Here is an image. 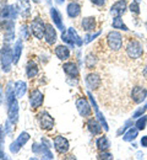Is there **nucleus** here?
<instances>
[{"label":"nucleus","instance_id":"f257e3e1","mask_svg":"<svg viewBox=\"0 0 147 160\" xmlns=\"http://www.w3.org/2000/svg\"><path fill=\"white\" fill-rule=\"evenodd\" d=\"M19 9L14 5H5L0 10V28L2 30H10L14 28L15 20L17 18Z\"/></svg>","mask_w":147,"mask_h":160},{"label":"nucleus","instance_id":"f03ea898","mask_svg":"<svg viewBox=\"0 0 147 160\" xmlns=\"http://www.w3.org/2000/svg\"><path fill=\"white\" fill-rule=\"evenodd\" d=\"M14 63L12 51L9 46V43H5L4 47L0 49V64L4 73H9L11 70V64Z\"/></svg>","mask_w":147,"mask_h":160},{"label":"nucleus","instance_id":"7ed1b4c3","mask_svg":"<svg viewBox=\"0 0 147 160\" xmlns=\"http://www.w3.org/2000/svg\"><path fill=\"white\" fill-rule=\"evenodd\" d=\"M123 42H124V37L119 31H110L107 35V46L110 51L113 52H118L123 48Z\"/></svg>","mask_w":147,"mask_h":160},{"label":"nucleus","instance_id":"20e7f679","mask_svg":"<svg viewBox=\"0 0 147 160\" xmlns=\"http://www.w3.org/2000/svg\"><path fill=\"white\" fill-rule=\"evenodd\" d=\"M126 56L131 59H139L144 56V47L137 40H129L125 46Z\"/></svg>","mask_w":147,"mask_h":160},{"label":"nucleus","instance_id":"39448f33","mask_svg":"<svg viewBox=\"0 0 147 160\" xmlns=\"http://www.w3.org/2000/svg\"><path fill=\"white\" fill-rule=\"evenodd\" d=\"M45 26H47V25L44 23V21H43L41 18H36L34 20L32 21V23H31V32H32V35H33L36 38H38V40L44 38Z\"/></svg>","mask_w":147,"mask_h":160},{"label":"nucleus","instance_id":"423d86ee","mask_svg":"<svg viewBox=\"0 0 147 160\" xmlns=\"http://www.w3.org/2000/svg\"><path fill=\"white\" fill-rule=\"evenodd\" d=\"M37 120H38V123H39V127L42 129H45V131H50L54 128V118L47 112V111H42L37 115Z\"/></svg>","mask_w":147,"mask_h":160},{"label":"nucleus","instance_id":"0eeeda50","mask_svg":"<svg viewBox=\"0 0 147 160\" xmlns=\"http://www.w3.org/2000/svg\"><path fill=\"white\" fill-rule=\"evenodd\" d=\"M87 96H88V99L91 101V106L93 107V110H94V113H96V117H97V120L101 122V124H102V127L104 128V131H109V126H108V123H107V121H105V117L104 115L99 111V107H98V105H97V101L96 99L93 98V95H92V92L91 91H88L87 92Z\"/></svg>","mask_w":147,"mask_h":160},{"label":"nucleus","instance_id":"6e6552de","mask_svg":"<svg viewBox=\"0 0 147 160\" xmlns=\"http://www.w3.org/2000/svg\"><path fill=\"white\" fill-rule=\"evenodd\" d=\"M76 108H77L80 116H82L85 118H87L92 115V106L86 98H79L76 100Z\"/></svg>","mask_w":147,"mask_h":160},{"label":"nucleus","instance_id":"1a4fd4ad","mask_svg":"<svg viewBox=\"0 0 147 160\" xmlns=\"http://www.w3.org/2000/svg\"><path fill=\"white\" fill-rule=\"evenodd\" d=\"M131 99L135 103L140 105L142 102H145V100L147 99V89L144 86H140V85H136L132 88L131 90V94H130Z\"/></svg>","mask_w":147,"mask_h":160},{"label":"nucleus","instance_id":"9d476101","mask_svg":"<svg viewBox=\"0 0 147 160\" xmlns=\"http://www.w3.org/2000/svg\"><path fill=\"white\" fill-rule=\"evenodd\" d=\"M30 134L27 133V132H22L20 133V136L15 139V142H12L11 144H10V152L12 153V154H16V153H19L20 152V149H21L22 147H25V144L30 140Z\"/></svg>","mask_w":147,"mask_h":160},{"label":"nucleus","instance_id":"9b49d317","mask_svg":"<svg viewBox=\"0 0 147 160\" xmlns=\"http://www.w3.org/2000/svg\"><path fill=\"white\" fill-rule=\"evenodd\" d=\"M7 120L14 126L19 122V102L16 99L7 103Z\"/></svg>","mask_w":147,"mask_h":160},{"label":"nucleus","instance_id":"f8f14e48","mask_svg":"<svg viewBox=\"0 0 147 160\" xmlns=\"http://www.w3.org/2000/svg\"><path fill=\"white\" fill-rule=\"evenodd\" d=\"M85 81H86V86L90 90H97L102 85V78L97 73H90V74H87Z\"/></svg>","mask_w":147,"mask_h":160},{"label":"nucleus","instance_id":"ddd939ff","mask_svg":"<svg viewBox=\"0 0 147 160\" xmlns=\"http://www.w3.org/2000/svg\"><path fill=\"white\" fill-rule=\"evenodd\" d=\"M54 148L55 150L59 153V154H66L70 149V144H69V140L66 139L63 136H57L54 138Z\"/></svg>","mask_w":147,"mask_h":160},{"label":"nucleus","instance_id":"4468645a","mask_svg":"<svg viewBox=\"0 0 147 160\" xmlns=\"http://www.w3.org/2000/svg\"><path fill=\"white\" fill-rule=\"evenodd\" d=\"M43 101H44V95L41 92L39 89H33L32 92H31V96H30V102H31V106L33 110H37L39 107H42Z\"/></svg>","mask_w":147,"mask_h":160},{"label":"nucleus","instance_id":"2eb2a0df","mask_svg":"<svg viewBox=\"0 0 147 160\" xmlns=\"http://www.w3.org/2000/svg\"><path fill=\"white\" fill-rule=\"evenodd\" d=\"M32 152H33L34 154L41 155L43 159H54L53 153L49 150L48 147H45V145H43V144L41 145V144H38V143H33V145H32Z\"/></svg>","mask_w":147,"mask_h":160},{"label":"nucleus","instance_id":"dca6fc26","mask_svg":"<svg viewBox=\"0 0 147 160\" xmlns=\"http://www.w3.org/2000/svg\"><path fill=\"white\" fill-rule=\"evenodd\" d=\"M126 9H129L126 0H118V1H115V2L112 5V8H110V14H112L113 16H122V15L125 14Z\"/></svg>","mask_w":147,"mask_h":160},{"label":"nucleus","instance_id":"f3484780","mask_svg":"<svg viewBox=\"0 0 147 160\" xmlns=\"http://www.w3.org/2000/svg\"><path fill=\"white\" fill-rule=\"evenodd\" d=\"M87 128H88L90 133L93 134V136L101 134L102 133V129H103L101 122L97 120V118H90V120L87 121Z\"/></svg>","mask_w":147,"mask_h":160},{"label":"nucleus","instance_id":"a211bd4d","mask_svg":"<svg viewBox=\"0 0 147 160\" xmlns=\"http://www.w3.org/2000/svg\"><path fill=\"white\" fill-rule=\"evenodd\" d=\"M63 70L66 75H69V77H71V78H77L79 74H80V70H79L77 65H76L75 63H72V62L65 63L63 65Z\"/></svg>","mask_w":147,"mask_h":160},{"label":"nucleus","instance_id":"6ab92c4d","mask_svg":"<svg viewBox=\"0 0 147 160\" xmlns=\"http://www.w3.org/2000/svg\"><path fill=\"white\" fill-rule=\"evenodd\" d=\"M66 12H67V16L70 19H76L81 14V6H80V4H77L76 1H71L67 5V8H66Z\"/></svg>","mask_w":147,"mask_h":160},{"label":"nucleus","instance_id":"aec40b11","mask_svg":"<svg viewBox=\"0 0 147 160\" xmlns=\"http://www.w3.org/2000/svg\"><path fill=\"white\" fill-rule=\"evenodd\" d=\"M81 25H82V30H85L86 32H93L97 27V21H96V18L88 16L82 19Z\"/></svg>","mask_w":147,"mask_h":160},{"label":"nucleus","instance_id":"412c9836","mask_svg":"<svg viewBox=\"0 0 147 160\" xmlns=\"http://www.w3.org/2000/svg\"><path fill=\"white\" fill-rule=\"evenodd\" d=\"M44 40H45V42H47L49 46H52V44L55 43V41H57V31L54 30V27H53L52 25H47V26H45Z\"/></svg>","mask_w":147,"mask_h":160},{"label":"nucleus","instance_id":"4be33fe9","mask_svg":"<svg viewBox=\"0 0 147 160\" xmlns=\"http://www.w3.org/2000/svg\"><path fill=\"white\" fill-rule=\"evenodd\" d=\"M50 18H52V20L54 22V25H55L59 30L65 31V26L63 25V19H62V15H60V12L58 11V9H55V8H52V9H50Z\"/></svg>","mask_w":147,"mask_h":160},{"label":"nucleus","instance_id":"5701e85b","mask_svg":"<svg viewBox=\"0 0 147 160\" xmlns=\"http://www.w3.org/2000/svg\"><path fill=\"white\" fill-rule=\"evenodd\" d=\"M38 74V65L34 60H28L26 64V75L30 79H33Z\"/></svg>","mask_w":147,"mask_h":160},{"label":"nucleus","instance_id":"b1692460","mask_svg":"<svg viewBox=\"0 0 147 160\" xmlns=\"http://www.w3.org/2000/svg\"><path fill=\"white\" fill-rule=\"evenodd\" d=\"M55 56L60 60H67L70 58V49L66 46H58L55 48Z\"/></svg>","mask_w":147,"mask_h":160},{"label":"nucleus","instance_id":"393cba45","mask_svg":"<svg viewBox=\"0 0 147 160\" xmlns=\"http://www.w3.org/2000/svg\"><path fill=\"white\" fill-rule=\"evenodd\" d=\"M139 129L136 128V127H130L127 131H126L125 133L123 134V140L124 142H132V140H135L137 137H139Z\"/></svg>","mask_w":147,"mask_h":160},{"label":"nucleus","instance_id":"a878e982","mask_svg":"<svg viewBox=\"0 0 147 160\" xmlns=\"http://www.w3.org/2000/svg\"><path fill=\"white\" fill-rule=\"evenodd\" d=\"M22 40H17L15 42V46H14V49H12V56H14V64L16 65L19 63V60L21 58V53H22Z\"/></svg>","mask_w":147,"mask_h":160},{"label":"nucleus","instance_id":"bb28decb","mask_svg":"<svg viewBox=\"0 0 147 160\" xmlns=\"http://www.w3.org/2000/svg\"><path fill=\"white\" fill-rule=\"evenodd\" d=\"M96 147L99 152H103V150H108L110 148V142L108 139L107 136H102L99 138H97L96 140Z\"/></svg>","mask_w":147,"mask_h":160},{"label":"nucleus","instance_id":"cd10ccee","mask_svg":"<svg viewBox=\"0 0 147 160\" xmlns=\"http://www.w3.org/2000/svg\"><path fill=\"white\" fill-rule=\"evenodd\" d=\"M26 91H27V84L25 81L19 80V81L15 82V94H16V98H19V99L23 98L25 94H26Z\"/></svg>","mask_w":147,"mask_h":160},{"label":"nucleus","instance_id":"c85d7f7f","mask_svg":"<svg viewBox=\"0 0 147 160\" xmlns=\"http://www.w3.org/2000/svg\"><path fill=\"white\" fill-rule=\"evenodd\" d=\"M19 11H21L22 18H28L31 14V5L28 2V0H20L19 1Z\"/></svg>","mask_w":147,"mask_h":160},{"label":"nucleus","instance_id":"c756f323","mask_svg":"<svg viewBox=\"0 0 147 160\" xmlns=\"http://www.w3.org/2000/svg\"><path fill=\"white\" fill-rule=\"evenodd\" d=\"M67 35L70 36V38L72 40V42L75 43V46H82L84 44V40L77 35V32H76V30L74 28V27H70V28H67Z\"/></svg>","mask_w":147,"mask_h":160},{"label":"nucleus","instance_id":"7c9ffc66","mask_svg":"<svg viewBox=\"0 0 147 160\" xmlns=\"http://www.w3.org/2000/svg\"><path fill=\"white\" fill-rule=\"evenodd\" d=\"M112 27L115 30H122V31H129L127 26L124 23V21L122 19V16H114L113 22H112Z\"/></svg>","mask_w":147,"mask_h":160},{"label":"nucleus","instance_id":"2f4dec72","mask_svg":"<svg viewBox=\"0 0 147 160\" xmlns=\"http://www.w3.org/2000/svg\"><path fill=\"white\" fill-rule=\"evenodd\" d=\"M97 57L94 56V54H92V53H90V54H87L86 56V59H85V65H86V68L87 69H93L96 65H97Z\"/></svg>","mask_w":147,"mask_h":160},{"label":"nucleus","instance_id":"473e14b6","mask_svg":"<svg viewBox=\"0 0 147 160\" xmlns=\"http://www.w3.org/2000/svg\"><path fill=\"white\" fill-rule=\"evenodd\" d=\"M135 127L139 129V131H144L147 127V116L146 115H142L141 117L136 118V122H135Z\"/></svg>","mask_w":147,"mask_h":160},{"label":"nucleus","instance_id":"72a5a7b5","mask_svg":"<svg viewBox=\"0 0 147 160\" xmlns=\"http://www.w3.org/2000/svg\"><path fill=\"white\" fill-rule=\"evenodd\" d=\"M132 126H135V123H134L132 118H131V120H127L125 123H124V124H123V126H122V127L118 129V132H117V136H119V137H120L122 134H124L126 131H127L130 127H132Z\"/></svg>","mask_w":147,"mask_h":160},{"label":"nucleus","instance_id":"f704fd0d","mask_svg":"<svg viewBox=\"0 0 147 160\" xmlns=\"http://www.w3.org/2000/svg\"><path fill=\"white\" fill-rule=\"evenodd\" d=\"M147 111V103H145V105H142L141 107H139L134 113H132V120L134 118H139V117H141L142 115H145Z\"/></svg>","mask_w":147,"mask_h":160},{"label":"nucleus","instance_id":"c9c22d12","mask_svg":"<svg viewBox=\"0 0 147 160\" xmlns=\"http://www.w3.org/2000/svg\"><path fill=\"white\" fill-rule=\"evenodd\" d=\"M129 10L132 12V14H135V15H139L140 14V2H137V1H135V0H132V2L129 5Z\"/></svg>","mask_w":147,"mask_h":160},{"label":"nucleus","instance_id":"e433bc0d","mask_svg":"<svg viewBox=\"0 0 147 160\" xmlns=\"http://www.w3.org/2000/svg\"><path fill=\"white\" fill-rule=\"evenodd\" d=\"M99 35H101V31H97V32H94V33H87L84 38V43L85 44H87V43L92 42L96 37H98Z\"/></svg>","mask_w":147,"mask_h":160},{"label":"nucleus","instance_id":"4c0bfd02","mask_svg":"<svg viewBox=\"0 0 147 160\" xmlns=\"http://www.w3.org/2000/svg\"><path fill=\"white\" fill-rule=\"evenodd\" d=\"M97 159H103V160H113L114 159V157H113V154H110L108 150H103V152H101L99 154H98V157H97Z\"/></svg>","mask_w":147,"mask_h":160},{"label":"nucleus","instance_id":"58836bf2","mask_svg":"<svg viewBox=\"0 0 147 160\" xmlns=\"http://www.w3.org/2000/svg\"><path fill=\"white\" fill-rule=\"evenodd\" d=\"M62 40H63L65 43H67L69 46H71V47H75V43H74V42H72V40L70 38V36L67 35V32H65V31H64L63 35H62Z\"/></svg>","mask_w":147,"mask_h":160},{"label":"nucleus","instance_id":"ea45409f","mask_svg":"<svg viewBox=\"0 0 147 160\" xmlns=\"http://www.w3.org/2000/svg\"><path fill=\"white\" fill-rule=\"evenodd\" d=\"M28 28H27V26H21V28H20V37H21V40H27L28 38Z\"/></svg>","mask_w":147,"mask_h":160},{"label":"nucleus","instance_id":"a19ab883","mask_svg":"<svg viewBox=\"0 0 147 160\" xmlns=\"http://www.w3.org/2000/svg\"><path fill=\"white\" fill-rule=\"evenodd\" d=\"M4 142H5V131L2 129V126H0V150L2 149Z\"/></svg>","mask_w":147,"mask_h":160},{"label":"nucleus","instance_id":"79ce46f5","mask_svg":"<svg viewBox=\"0 0 147 160\" xmlns=\"http://www.w3.org/2000/svg\"><path fill=\"white\" fill-rule=\"evenodd\" d=\"M91 2L93 5H96V6H99V8L105 5V0H91Z\"/></svg>","mask_w":147,"mask_h":160},{"label":"nucleus","instance_id":"37998d69","mask_svg":"<svg viewBox=\"0 0 147 160\" xmlns=\"http://www.w3.org/2000/svg\"><path fill=\"white\" fill-rule=\"evenodd\" d=\"M140 144H141L142 148H147V136H142V137H141Z\"/></svg>","mask_w":147,"mask_h":160},{"label":"nucleus","instance_id":"c03bdc74","mask_svg":"<svg viewBox=\"0 0 147 160\" xmlns=\"http://www.w3.org/2000/svg\"><path fill=\"white\" fill-rule=\"evenodd\" d=\"M142 158H144V153L137 152V153H136V159H142Z\"/></svg>","mask_w":147,"mask_h":160},{"label":"nucleus","instance_id":"a18cd8bd","mask_svg":"<svg viewBox=\"0 0 147 160\" xmlns=\"http://www.w3.org/2000/svg\"><path fill=\"white\" fill-rule=\"evenodd\" d=\"M142 75H144V78L147 80V65L144 68V70H142Z\"/></svg>","mask_w":147,"mask_h":160},{"label":"nucleus","instance_id":"49530a36","mask_svg":"<svg viewBox=\"0 0 147 160\" xmlns=\"http://www.w3.org/2000/svg\"><path fill=\"white\" fill-rule=\"evenodd\" d=\"M6 158V155L2 153V150H0V159H5Z\"/></svg>","mask_w":147,"mask_h":160},{"label":"nucleus","instance_id":"de8ad7c7","mask_svg":"<svg viewBox=\"0 0 147 160\" xmlns=\"http://www.w3.org/2000/svg\"><path fill=\"white\" fill-rule=\"evenodd\" d=\"M1 102H2V91H1V86H0V106H1Z\"/></svg>","mask_w":147,"mask_h":160},{"label":"nucleus","instance_id":"09e8293b","mask_svg":"<svg viewBox=\"0 0 147 160\" xmlns=\"http://www.w3.org/2000/svg\"><path fill=\"white\" fill-rule=\"evenodd\" d=\"M55 1H57L58 4H63V2L65 1V0H55Z\"/></svg>","mask_w":147,"mask_h":160},{"label":"nucleus","instance_id":"8fccbe9b","mask_svg":"<svg viewBox=\"0 0 147 160\" xmlns=\"http://www.w3.org/2000/svg\"><path fill=\"white\" fill-rule=\"evenodd\" d=\"M33 1H34V2H39V0H33Z\"/></svg>","mask_w":147,"mask_h":160},{"label":"nucleus","instance_id":"3c124183","mask_svg":"<svg viewBox=\"0 0 147 160\" xmlns=\"http://www.w3.org/2000/svg\"><path fill=\"white\" fill-rule=\"evenodd\" d=\"M135 1H137V2H141V0H135Z\"/></svg>","mask_w":147,"mask_h":160},{"label":"nucleus","instance_id":"603ef678","mask_svg":"<svg viewBox=\"0 0 147 160\" xmlns=\"http://www.w3.org/2000/svg\"><path fill=\"white\" fill-rule=\"evenodd\" d=\"M145 26H146V30H147V21H146V25H145Z\"/></svg>","mask_w":147,"mask_h":160},{"label":"nucleus","instance_id":"864d4df0","mask_svg":"<svg viewBox=\"0 0 147 160\" xmlns=\"http://www.w3.org/2000/svg\"><path fill=\"white\" fill-rule=\"evenodd\" d=\"M72 1H77V0H72Z\"/></svg>","mask_w":147,"mask_h":160}]
</instances>
